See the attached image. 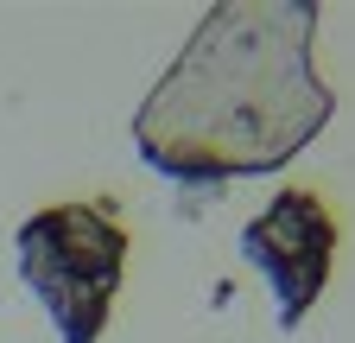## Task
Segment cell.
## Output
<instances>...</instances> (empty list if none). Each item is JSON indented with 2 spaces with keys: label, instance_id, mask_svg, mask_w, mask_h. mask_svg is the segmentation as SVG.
<instances>
[{
  "label": "cell",
  "instance_id": "7a4b0ae2",
  "mask_svg": "<svg viewBox=\"0 0 355 343\" xmlns=\"http://www.w3.org/2000/svg\"><path fill=\"white\" fill-rule=\"evenodd\" d=\"M19 280L44 306L58 343H102L127 274V223L114 203H44L19 223Z\"/></svg>",
  "mask_w": 355,
  "mask_h": 343
},
{
  "label": "cell",
  "instance_id": "3957f363",
  "mask_svg": "<svg viewBox=\"0 0 355 343\" xmlns=\"http://www.w3.org/2000/svg\"><path fill=\"white\" fill-rule=\"evenodd\" d=\"M336 248H343V223H336V210L311 185L273 191V203L241 229V261L266 280V292H273L279 331H298L311 318V306H318L324 286H330Z\"/></svg>",
  "mask_w": 355,
  "mask_h": 343
},
{
  "label": "cell",
  "instance_id": "6da1fadb",
  "mask_svg": "<svg viewBox=\"0 0 355 343\" xmlns=\"http://www.w3.org/2000/svg\"><path fill=\"white\" fill-rule=\"evenodd\" d=\"M311 0H222L133 108V153L171 185H229L292 165L330 127L336 90L311 64Z\"/></svg>",
  "mask_w": 355,
  "mask_h": 343
}]
</instances>
